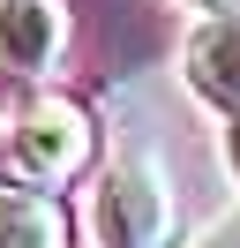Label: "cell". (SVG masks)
Returning <instances> with one entry per match:
<instances>
[{
	"instance_id": "7a4b0ae2",
	"label": "cell",
	"mask_w": 240,
	"mask_h": 248,
	"mask_svg": "<svg viewBox=\"0 0 240 248\" xmlns=\"http://www.w3.org/2000/svg\"><path fill=\"white\" fill-rule=\"evenodd\" d=\"M98 241L105 248H173V188L150 158H113L98 188Z\"/></svg>"
},
{
	"instance_id": "277c9868",
	"label": "cell",
	"mask_w": 240,
	"mask_h": 248,
	"mask_svg": "<svg viewBox=\"0 0 240 248\" xmlns=\"http://www.w3.org/2000/svg\"><path fill=\"white\" fill-rule=\"evenodd\" d=\"M60 46H68L60 0H0V68L8 76H53Z\"/></svg>"
},
{
	"instance_id": "ba28073f",
	"label": "cell",
	"mask_w": 240,
	"mask_h": 248,
	"mask_svg": "<svg viewBox=\"0 0 240 248\" xmlns=\"http://www.w3.org/2000/svg\"><path fill=\"white\" fill-rule=\"evenodd\" d=\"M195 8H233V0H195Z\"/></svg>"
},
{
	"instance_id": "8992f818",
	"label": "cell",
	"mask_w": 240,
	"mask_h": 248,
	"mask_svg": "<svg viewBox=\"0 0 240 248\" xmlns=\"http://www.w3.org/2000/svg\"><path fill=\"white\" fill-rule=\"evenodd\" d=\"M195 248H240V211H233V218H218V226H210Z\"/></svg>"
},
{
	"instance_id": "52a82bcc",
	"label": "cell",
	"mask_w": 240,
	"mask_h": 248,
	"mask_svg": "<svg viewBox=\"0 0 240 248\" xmlns=\"http://www.w3.org/2000/svg\"><path fill=\"white\" fill-rule=\"evenodd\" d=\"M225 166L240 173V113H233V128H225Z\"/></svg>"
},
{
	"instance_id": "3957f363",
	"label": "cell",
	"mask_w": 240,
	"mask_h": 248,
	"mask_svg": "<svg viewBox=\"0 0 240 248\" xmlns=\"http://www.w3.org/2000/svg\"><path fill=\"white\" fill-rule=\"evenodd\" d=\"M180 68H188V83L210 106L240 113V8H210L188 31V46H180Z\"/></svg>"
},
{
	"instance_id": "6da1fadb",
	"label": "cell",
	"mask_w": 240,
	"mask_h": 248,
	"mask_svg": "<svg viewBox=\"0 0 240 248\" xmlns=\"http://www.w3.org/2000/svg\"><path fill=\"white\" fill-rule=\"evenodd\" d=\"M90 151H98V128H90V113L68 106V98H38V106H23L15 128H8V173L23 188L75 181V173L90 166Z\"/></svg>"
},
{
	"instance_id": "5b68a950",
	"label": "cell",
	"mask_w": 240,
	"mask_h": 248,
	"mask_svg": "<svg viewBox=\"0 0 240 248\" xmlns=\"http://www.w3.org/2000/svg\"><path fill=\"white\" fill-rule=\"evenodd\" d=\"M0 248H68V218L45 188H0Z\"/></svg>"
}]
</instances>
